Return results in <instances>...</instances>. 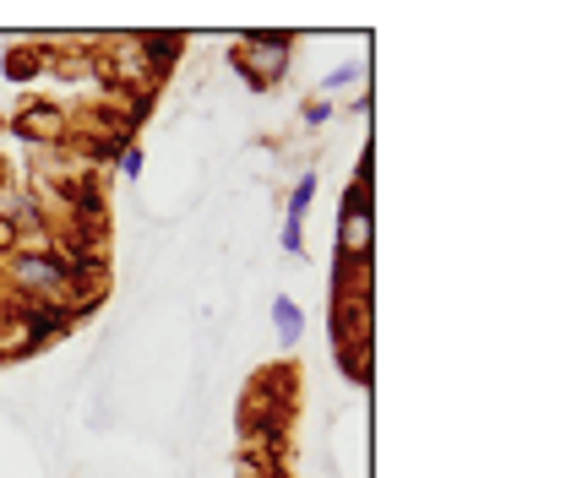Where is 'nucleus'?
Segmentation results:
<instances>
[{
    "instance_id": "obj_5",
    "label": "nucleus",
    "mask_w": 566,
    "mask_h": 478,
    "mask_svg": "<svg viewBox=\"0 0 566 478\" xmlns=\"http://www.w3.org/2000/svg\"><path fill=\"white\" fill-rule=\"evenodd\" d=\"M44 71V44H11L6 50V76L11 82H33Z\"/></svg>"
},
{
    "instance_id": "obj_1",
    "label": "nucleus",
    "mask_w": 566,
    "mask_h": 478,
    "mask_svg": "<svg viewBox=\"0 0 566 478\" xmlns=\"http://www.w3.org/2000/svg\"><path fill=\"white\" fill-rule=\"evenodd\" d=\"M289 55H294V39L289 33H251L229 50V66L240 71V82L251 93H273L289 71Z\"/></svg>"
},
{
    "instance_id": "obj_7",
    "label": "nucleus",
    "mask_w": 566,
    "mask_h": 478,
    "mask_svg": "<svg viewBox=\"0 0 566 478\" xmlns=\"http://www.w3.org/2000/svg\"><path fill=\"white\" fill-rule=\"evenodd\" d=\"M359 76H365V66H359V61H344V66H333L327 76H322V93H316V98H327V104H333L338 93H354V87H359Z\"/></svg>"
},
{
    "instance_id": "obj_8",
    "label": "nucleus",
    "mask_w": 566,
    "mask_h": 478,
    "mask_svg": "<svg viewBox=\"0 0 566 478\" xmlns=\"http://www.w3.org/2000/svg\"><path fill=\"white\" fill-rule=\"evenodd\" d=\"M300 120H305L311 131H322V126H333V104H327V98H305V104H300Z\"/></svg>"
},
{
    "instance_id": "obj_4",
    "label": "nucleus",
    "mask_w": 566,
    "mask_h": 478,
    "mask_svg": "<svg viewBox=\"0 0 566 478\" xmlns=\"http://www.w3.org/2000/svg\"><path fill=\"white\" fill-rule=\"evenodd\" d=\"M273 332H279L283 348H294V342L305 338V310H300V299H289V294L273 299Z\"/></svg>"
},
{
    "instance_id": "obj_6",
    "label": "nucleus",
    "mask_w": 566,
    "mask_h": 478,
    "mask_svg": "<svg viewBox=\"0 0 566 478\" xmlns=\"http://www.w3.org/2000/svg\"><path fill=\"white\" fill-rule=\"evenodd\" d=\"M311 202H316V169H300V180L289 185V206H283V217H289V223H305Z\"/></svg>"
},
{
    "instance_id": "obj_3",
    "label": "nucleus",
    "mask_w": 566,
    "mask_h": 478,
    "mask_svg": "<svg viewBox=\"0 0 566 478\" xmlns=\"http://www.w3.org/2000/svg\"><path fill=\"white\" fill-rule=\"evenodd\" d=\"M71 109L50 104V98H22L17 115H11V137L17 141H33V147H61L71 141Z\"/></svg>"
},
{
    "instance_id": "obj_11",
    "label": "nucleus",
    "mask_w": 566,
    "mask_h": 478,
    "mask_svg": "<svg viewBox=\"0 0 566 478\" xmlns=\"http://www.w3.org/2000/svg\"><path fill=\"white\" fill-rule=\"evenodd\" d=\"M120 174H126V180L142 174V147H126V152H120Z\"/></svg>"
},
{
    "instance_id": "obj_10",
    "label": "nucleus",
    "mask_w": 566,
    "mask_h": 478,
    "mask_svg": "<svg viewBox=\"0 0 566 478\" xmlns=\"http://www.w3.org/2000/svg\"><path fill=\"white\" fill-rule=\"evenodd\" d=\"M11 251H22V229L11 223V212H0V262H6Z\"/></svg>"
},
{
    "instance_id": "obj_9",
    "label": "nucleus",
    "mask_w": 566,
    "mask_h": 478,
    "mask_svg": "<svg viewBox=\"0 0 566 478\" xmlns=\"http://www.w3.org/2000/svg\"><path fill=\"white\" fill-rule=\"evenodd\" d=\"M279 245H283V256H305V223H289V217H283Z\"/></svg>"
},
{
    "instance_id": "obj_12",
    "label": "nucleus",
    "mask_w": 566,
    "mask_h": 478,
    "mask_svg": "<svg viewBox=\"0 0 566 478\" xmlns=\"http://www.w3.org/2000/svg\"><path fill=\"white\" fill-rule=\"evenodd\" d=\"M6 185H11V174H6V163H0V191H6Z\"/></svg>"
},
{
    "instance_id": "obj_2",
    "label": "nucleus",
    "mask_w": 566,
    "mask_h": 478,
    "mask_svg": "<svg viewBox=\"0 0 566 478\" xmlns=\"http://www.w3.org/2000/svg\"><path fill=\"white\" fill-rule=\"evenodd\" d=\"M338 267H370V185L354 180L338 212Z\"/></svg>"
}]
</instances>
